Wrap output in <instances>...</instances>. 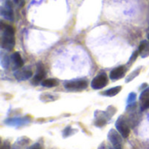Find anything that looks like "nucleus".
I'll return each mask as SVG.
<instances>
[{"label": "nucleus", "instance_id": "f3484780", "mask_svg": "<svg viewBox=\"0 0 149 149\" xmlns=\"http://www.w3.org/2000/svg\"><path fill=\"white\" fill-rule=\"evenodd\" d=\"M1 64H2V66L5 69H7L9 67V64H10V60H9V58L5 55H2V58H1Z\"/></svg>", "mask_w": 149, "mask_h": 149}, {"label": "nucleus", "instance_id": "393cba45", "mask_svg": "<svg viewBox=\"0 0 149 149\" xmlns=\"http://www.w3.org/2000/svg\"><path fill=\"white\" fill-rule=\"evenodd\" d=\"M148 39H149V34H148Z\"/></svg>", "mask_w": 149, "mask_h": 149}, {"label": "nucleus", "instance_id": "5701e85b", "mask_svg": "<svg viewBox=\"0 0 149 149\" xmlns=\"http://www.w3.org/2000/svg\"><path fill=\"white\" fill-rule=\"evenodd\" d=\"M14 3H15L16 4H17L19 7H24V3H25L24 0H14Z\"/></svg>", "mask_w": 149, "mask_h": 149}, {"label": "nucleus", "instance_id": "aec40b11", "mask_svg": "<svg viewBox=\"0 0 149 149\" xmlns=\"http://www.w3.org/2000/svg\"><path fill=\"white\" fill-rule=\"evenodd\" d=\"M72 131H74V130H72L71 127H65V130H64V132H63V136H64L65 138L68 137L69 135H71V132H72Z\"/></svg>", "mask_w": 149, "mask_h": 149}, {"label": "nucleus", "instance_id": "0eeeda50", "mask_svg": "<svg viewBox=\"0 0 149 149\" xmlns=\"http://www.w3.org/2000/svg\"><path fill=\"white\" fill-rule=\"evenodd\" d=\"M140 107L141 111L149 108V88L145 89L140 95Z\"/></svg>", "mask_w": 149, "mask_h": 149}, {"label": "nucleus", "instance_id": "423d86ee", "mask_svg": "<svg viewBox=\"0 0 149 149\" xmlns=\"http://www.w3.org/2000/svg\"><path fill=\"white\" fill-rule=\"evenodd\" d=\"M88 84L86 80H73L65 84V89L68 91H82L87 87Z\"/></svg>", "mask_w": 149, "mask_h": 149}, {"label": "nucleus", "instance_id": "f257e3e1", "mask_svg": "<svg viewBox=\"0 0 149 149\" xmlns=\"http://www.w3.org/2000/svg\"><path fill=\"white\" fill-rule=\"evenodd\" d=\"M2 38L1 47L6 51H12L15 46V30L11 25L1 22Z\"/></svg>", "mask_w": 149, "mask_h": 149}, {"label": "nucleus", "instance_id": "9b49d317", "mask_svg": "<svg viewBox=\"0 0 149 149\" xmlns=\"http://www.w3.org/2000/svg\"><path fill=\"white\" fill-rule=\"evenodd\" d=\"M11 61L13 63V69L14 70L20 69L24 65V61L22 59V57H21L20 53L17 52H14L11 55Z\"/></svg>", "mask_w": 149, "mask_h": 149}, {"label": "nucleus", "instance_id": "dca6fc26", "mask_svg": "<svg viewBox=\"0 0 149 149\" xmlns=\"http://www.w3.org/2000/svg\"><path fill=\"white\" fill-rule=\"evenodd\" d=\"M141 67H140V68H138V69H136L135 71H134L132 73H130L128 76H127V79H126V82H130L131 80H133V79H134L139 74H140V72H141Z\"/></svg>", "mask_w": 149, "mask_h": 149}, {"label": "nucleus", "instance_id": "6ab92c4d", "mask_svg": "<svg viewBox=\"0 0 149 149\" xmlns=\"http://www.w3.org/2000/svg\"><path fill=\"white\" fill-rule=\"evenodd\" d=\"M135 99H136V94L134 93H131L128 96V99H127V105H131V104H134L135 103Z\"/></svg>", "mask_w": 149, "mask_h": 149}, {"label": "nucleus", "instance_id": "a878e982", "mask_svg": "<svg viewBox=\"0 0 149 149\" xmlns=\"http://www.w3.org/2000/svg\"><path fill=\"white\" fill-rule=\"evenodd\" d=\"M109 149H113V148H109Z\"/></svg>", "mask_w": 149, "mask_h": 149}, {"label": "nucleus", "instance_id": "2eb2a0df", "mask_svg": "<svg viewBox=\"0 0 149 149\" xmlns=\"http://www.w3.org/2000/svg\"><path fill=\"white\" fill-rule=\"evenodd\" d=\"M41 85L45 87H54V86H57L58 85V80L54 79H45L42 81Z\"/></svg>", "mask_w": 149, "mask_h": 149}, {"label": "nucleus", "instance_id": "a211bd4d", "mask_svg": "<svg viewBox=\"0 0 149 149\" xmlns=\"http://www.w3.org/2000/svg\"><path fill=\"white\" fill-rule=\"evenodd\" d=\"M116 111H117V109L114 107H113V106H110L108 108H107V110L106 111V113H107V117L110 119L111 117H113L114 114H115V113H116Z\"/></svg>", "mask_w": 149, "mask_h": 149}, {"label": "nucleus", "instance_id": "412c9836", "mask_svg": "<svg viewBox=\"0 0 149 149\" xmlns=\"http://www.w3.org/2000/svg\"><path fill=\"white\" fill-rule=\"evenodd\" d=\"M140 55V52H139V51H136L132 56H131V58H130V59H129V63H132V62H134L135 60H136V58H137V57Z\"/></svg>", "mask_w": 149, "mask_h": 149}, {"label": "nucleus", "instance_id": "f8f14e48", "mask_svg": "<svg viewBox=\"0 0 149 149\" xmlns=\"http://www.w3.org/2000/svg\"><path fill=\"white\" fill-rule=\"evenodd\" d=\"M45 77V70H44V68H43V66L41 65H39L38 67V72L32 79V84L33 85H38L39 83H42V81L45 80L44 79Z\"/></svg>", "mask_w": 149, "mask_h": 149}, {"label": "nucleus", "instance_id": "1a4fd4ad", "mask_svg": "<svg viewBox=\"0 0 149 149\" xmlns=\"http://www.w3.org/2000/svg\"><path fill=\"white\" fill-rule=\"evenodd\" d=\"M100 113V111H97L95 113V126L99 127H102L107 124V120H109V118L107 117L106 112L102 113Z\"/></svg>", "mask_w": 149, "mask_h": 149}, {"label": "nucleus", "instance_id": "f03ea898", "mask_svg": "<svg viewBox=\"0 0 149 149\" xmlns=\"http://www.w3.org/2000/svg\"><path fill=\"white\" fill-rule=\"evenodd\" d=\"M116 130L121 134L123 138H127L130 134V127L127 118L124 115H120L115 123Z\"/></svg>", "mask_w": 149, "mask_h": 149}, {"label": "nucleus", "instance_id": "20e7f679", "mask_svg": "<svg viewBox=\"0 0 149 149\" xmlns=\"http://www.w3.org/2000/svg\"><path fill=\"white\" fill-rule=\"evenodd\" d=\"M121 134L115 129H111L108 133L107 139L111 142L114 149L123 148V140Z\"/></svg>", "mask_w": 149, "mask_h": 149}, {"label": "nucleus", "instance_id": "ddd939ff", "mask_svg": "<svg viewBox=\"0 0 149 149\" xmlns=\"http://www.w3.org/2000/svg\"><path fill=\"white\" fill-rule=\"evenodd\" d=\"M139 52H140V55L142 57V58H146L149 56V42L147 40H144L142 41L141 44H140V46H139V49H138Z\"/></svg>", "mask_w": 149, "mask_h": 149}, {"label": "nucleus", "instance_id": "4be33fe9", "mask_svg": "<svg viewBox=\"0 0 149 149\" xmlns=\"http://www.w3.org/2000/svg\"><path fill=\"white\" fill-rule=\"evenodd\" d=\"M1 149H10V144L9 141H4L3 142L2 146H1Z\"/></svg>", "mask_w": 149, "mask_h": 149}, {"label": "nucleus", "instance_id": "b1692460", "mask_svg": "<svg viewBox=\"0 0 149 149\" xmlns=\"http://www.w3.org/2000/svg\"><path fill=\"white\" fill-rule=\"evenodd\" d=\"M31 149H42V148H41V146L38 143H37V144H35Z\"/></svg>", "mask_w": 149, "mask_h": 149}, {"label": "nucleus", "instance_id": "4468645a", "mask_svg": "<svg viewBox=\"0 0 149 149\" xmlns=\"http://www.w3.org/2000/svg\"><path fill=\"white\" fill-rule=\"evenodd\" d=\"M121 89H122V87H121L120 86H115V87L110 88V89H108V90L103 92L102 94L105 95V96H107V97H113V96L117 95V94L121 91Z\"/></svg>", "mask_w": 149, "mask_h": 149}, {"label": "nucleus", "instance_id": "39448f33", "mask_svg": "<svg viewBox=\"0 0 149 149\" xmlns=\"http://www.w3.org/2000/svg\"><path fill=\"white\" fill-rule=\"evenodd\" d=\"M108 83V79L107 76L106 75V73H101L98 76H96L92 83H91V86L94 89V90H100L102 89L103 87H105Z\"/></svg>", "mask_w": 149, "mask_h": 149}, {"label": "nucleus", "instance_id": "7ed1b4c3", "mask_svg": "<svg viewBox=\"0 0 149 149\" xmlns=\"http://www.w3.org/2000/svg\"><path fill=\"white\" fill-rule=\"evenodd\" d=\"M0 13L3 17L7 20L13 21L14 14L12 10V3L10 0H1V7H0Z\"/></svg>", "mask_w": 149, "mask_h": 149}, {"label": "nucleus", "instance_id": "9d476101", "mask_svg": "<svg viewBox=\"0 0 149 149\" xmlns=\"http://www.w3.org/2000/svg\"><path fill=\"white\" fill-rule=\"evenodd\" d=\"M125 73H126V68H125L124 66L116 67L115 69H113V70L110 72V79H112L113 80L120 79L121 78L124 77Z\"/></svg>", "mask_w": 149, "mask_h": 149}, {"label": "nucleus", "instance_id": "6e6552de", "mask_svg": "<svg viewBox=\"0 0 149 149\" xmlns=\"http://www.w3.org/2000/svg\"><path fill=\"white\" fill-rule=\"evenodd\" d=\"M14 76L17 80H26L32 76V72L28 68H20L14 73Z\"/></svg>", "mask_w": 149, "mask_h": 149}]
</instances>
